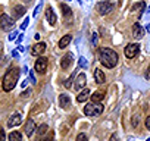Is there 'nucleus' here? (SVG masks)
I'll use <instances>...</instances> for the list:
<instances>
[{
  "label": "nucleus",
  "instance_id": "nucleus-20",
  "mask_svg": "<svg viewBox=\"0 0 150 141\" xmlns=\"http://www.w3.org/2000/svg\"><path fill=\"white\" fill-rule=\"evenodd\" d=\"M103 97H105V94H103L102 91H96V93L91 94V100H93L94 103H100V102L103 100Z\"/></svg>",
  "mask_w": 150,
  "mask_h": 141
},
{
  "label": "nucleus",
  "instance_id": "nucleus-46",
  "mask_svg": "<svg viewBox=\"0 0 150 141\" xmlns=\"http://www.w3.org/2000/svg\"><path fill=\"white\" fill-rule=\"evenodd\" d=\"M149 12H150V8H149Z\"/></svg>",
  "mask_w": 150,
  "mask_h": 141
},
{
  "label": "nucleus",
  "instance_id": "nucleus-15",
  "mask_svg": "<svg viewBox=\"0 0 150 141\" xmlns=\"http://www.w3.org/2000/svg\"><path fill=\"white\" fill-rule=\"evenodd\" d=\"M46 18H47V21H49L50 25H54L56 24V15H54V12H53V9L50 6L46 9Z\"/></svg>",
  "mask_w": 150,
  "mask_h": 141
},
{
  "label": "nucleus",
  "instance_id": "nucleus-9",
  "mask_svg": "<svg viewBox=\"0 0 150 141\" xmlns=\"http://www.w3.org/2000/svg\"><path fill=\"white\" fill-rule=\"evenodd\" d=\"M44 50H46V43L41 41V43H37L31 47V54L33 56H40L41 53H44Z\"/></svg>",
  "mask_w": 150,
  "mask_h": 141
},
{
  "label": "nucleus",
  "instance_id": "nucleus-37",
  "mask_svg": "<svg viewBox=\"0 0 150 141\" xmlns=\"http://www.w3.org/2000/svg\"><path fill=\"white\" fill-rule=\"evenodd\" d=\"M12 56H13V57H19V51H18V50H13V51H12Z\"/></svg>",
  "mask_w": 150,
  "mask_h": 141
},
{
  "label": "nucleus",
  "instance_id": "nucleus-45",
  "mask_svg": "<svg viewBox=\"0 0 150 141\" xmlns=\"http://www.w3.org/2000/svg\"><path fill=\"white\" fill-rule=\"evenodd\" d=\"M147 141H150V138H147Z\"/></svg>",
  "mask_w": 150,
  "mask_h": 141
},
{
  "label": "nucleus",
  "instance_id": "nucleus-11",
  "mask_svg": "<svg viewBox=\"0 0 150 141\" xmlns=\"http://www.w3.org/2000/svg\"><path fill=\"white\" fill-rule=\"evenodd\" d=\"M132 35H134L137 40H140V38L144 35V28H143L140 24H134V27H132Z\"/></svg>",
  "mask_w": 150,
  "mask_h": 141
},
{
  "label": "nucleus",
  "instance_id": "nucleus-3",
  "mask_svg": "<svg viewBox=\"0 0 150 141\" xmlns=\"http://www.w3.org/2000/svg\"><path fill=\"white\" fill-rule=\"evenodd\" d=\"M13 25H15V19H12V18H11L9 15H6V13L0 15V30L8 31V30L13 28Z\"/></svg>",
  "mask_w": 150,
  "mask_h": 141
},
{
  "label": "nucleus",
  "instance_id": "nucleus-44",
  "mask_svg": "<svg viewBox=\"0 0 150 141\" xmlns=\"http://www.w3.org/2000/svg\"><path fill=\"white\" fill-rule=\"evenodd\" d=\"M25 2H28V3H30V2H31V0H25Z\"/></svg>",
  "mask_w": 150,
  "mask_h": 141
},
{
  "label": "nucleus",
  "instance_id": "nucleus-26",
  "mask_svg": "<svg viewBox=\"0 0 150 141\" xmlns=\"http://www.w3.org/2000/svg\"><path fill=\"white\" fill-rule=\"evenodd\" d=\"M94 112H96V115H100L103 112V104L102 103H94Z\"/></svg>",
  "mask_w": 150,
  "mask_h": 141
},
{
  "label": "nucleus",
  "instance_id": "nucleus-39",
  "mask_svg": "<svg viewBox=\"0 0 150 141\" xmlns=\"http://www.w3.org/2000/svg\"><path fill=\"white\" fill-rule=\"evenodd\" d=\"M97 37H99V35L94 32V34H93V44H96V41H97Z\"/></svg>",
  "mask_w": 150,
  "mask_h": 141
},
{
  "label": "nucleus",
  "instance_id": "nucleus-13",
  "mask_svg": "<svg viewBox=\"0 0 150 141\" xmlns=\"http://www.w3.org/2000/svg\"><path fill=\"white\" fill-rule=\"evenodd\" d=\"M37 129V126H35V122L33 121V119H28V122H27V125H25V134L28 135V137H31L33 135V132Z\"/></svg>",
  "mask_w": 150,
  "mask_h": 141
},
{
  "label": "nucleus",
  "instance_id": "nucleus-31",
  "mask_svg": "<svg viewBox=\"0 0 150 141\" xmlns=\"http://www.w3.org/2000/svg\"><path fill=\"white\" fill-rule=\"evenodd\" d=\"M28 24H30V18H28V16H27V18H25V19H24V24H22V25H21V30H25V28H27V27H28Z\"/></svg>",
  "mask_w": 150,
  "mask_h": 141
},
{
  "label": "nucleus",
  "instance_id": "nucleus-16",
  "mask_svg": "<svg viewBox=\"0 0 150 141\" xmlns=\"http://www.w3.org/2000/svg\"><path fill=\"white\" fill-rule=\"evenodd\" d=\"M88 97H90V90H88V88H84V90L77 96V102H78V103H84V102H87Z\"/></svg>",
  "mask_w": 150,
  "mask_h": 141
},
{
  "label": "nucleus",
  "instance_id": "nucleus-27",
  "mask_svg": "<svg viewBox=\"0 0 150 141\" xmlns=\"http://www.w3.org/2000/svg\"><path fill=\"white\" fill-rule=\"evenodd\" d=\"M80 66L81 68H84V69H87V66H88V62H87V59L86 57H80Z\"/></svg>",
  "mask_w": 150,
  "mask_h": 141
},
{
  "label": "nucleus",
  "instance_id": "nucleus-34",
  "mask_svg": "<svg viewBox=\"0 0 150 141\" xmlns=\"http://www.w3.org/2000/svg\"><path fill=\"white\" fill-rule=\"evenodd\" d=\"M146 128H147V129H150V115L146 118Z\"/></svg>",
  "mask_w": 150,
  "mask_h": 141
},
{
  "label": "nucleus",
  "instance_id": "nucleus-35",
  "mask_svg": "<svg viewBox=\"0 0 150 141\" xmlns=\"http://www.w3.org/2000/svg\"><path fill=\"white\" fill-rule=\"evenodd\" d=\"M40 6H41V3L35 8V11H34V16H37V15H38V12H40Z\"/></svg>",
  "mask_w": 150,
  "mask_h": 141
},
{
  "label": "nucleus",
  "instance_id": "nucleus-19",
  "mask_svg": "<svg viewBox=\"0 0 150 141\" xmlns=\"http://www.w3.org/2000/svg\"><path fill=\"white\" fill-rule=\"evenodd\" d=\"M84 115L86 116H96V112H94V104H91V103H87V106L84 107Z\"/></svg>",
  "mask_w": 150,
  "mask_h": 141
},
{
  "label": "nucleus",
  "instance_id": "nucleus-36",
  "mask_svg": "<svg viewBox=\"0 0 150 141\" xmlns=\"http://www.w3.org/2000/svg\"><path fill=\"white\" fill-rule=\"evenodd\" d=\"M46 140H47V138H44L43 135H38V137L35 138V141H46Z\"/></svg>",
  "mask_w": 150,
  "mask_h": 141
},
{
  "label": "nucleus",
  "instance_id": "nucleus-1",
  "mask_svg": "<svg viewBox=\"0 0 150 141\" xmlns=\"http://www.w3.org/2000/svg\"><path fill=\"white\" fill-rule=\"evenodd\" d=\"M99 56H100V62L105 68H115L118 65V54L115 50L112 49H108V47H102L99 50Z\"/></svg>",
  "mask_w": 150,
  "mask_h": 141
},
{
  "label": "nucleus",
  "instance_id": "nucleus-7",
  "mask_svg": "<svg viewBox=\"0 0 150 141\" xmlns=\"http://www.w3.org/2000/svg\"><path fill=\"white\" fill-rule=\"evenodd\" d=\"M21 122H22L21 113H13V115L9 118V121H8V126H9V128H15V126L21 125Z\"/></svg>",
  "mask_w": 150,
  "mask_h": 141
},
{
  "label": "nucleus",
  "instance_id": "nucleus-32",
  "mask_svg": "<svg viewBox=\"0 0 150 141\" xmlns=\"http://www.w3.org/2000/svg\"><path fill=\"white\" fill-rule=\"evenodd\" d=\"M16 35H19V34H18V31H13V32L9 35V40H15V38H16Z\"/></svg>",
  "mask_w": 150,
  "mask_h": 141
},
{
  "label": "nucleus",
  "instance_id": "nucleus-41",
  "mask_svg": "<svg viewBox=\"0 0 150 141\" xmlns=\"http://www.w3.org/2000/svg\"><path fill=\"white\" fill-rule=\"evenodd\" d=\"M2 53H3V43H0V56H2Z\"/></svg>",
  "mask_w": 150,
  "mask_h": 141
},
{
  "label": "nucleus",
  "instance_id": "nucleus-12",
  "mask_svg": "<svg viewBox=\"0 0 150 141\" xmlns=\"http://www.w3.org/2000/svg\"><path fill=\"white\" fill-rule=\"evenodd\" d=\"M59 104H60L62 109H69V106H71V99H69V96H68V94H60V97H59Z\"/></svg>",
  "mask_w": 150,
  "mask_h": 141
},
{
  "label": "nucleus",
  "instance_id": "nucleus-30",
  "mask_svg": "<svg viewBox=\"0 0 150 141\" xmlns=\"http://www.w3.org/2000/svg\"><path fill=\"white\" fill-rule=\"evenodd\" d=\"M6 140V132L3 128H0V141H5Z\"/></svg>",
  "mask_w": 150,
  "mask_h": 141
},
{
  "label": "nucleus",
  "instance_id": "nucleus-24",
  "mask_svg": "<svg viewBox=\"0 0 150 141\" xmlns=\"http://www.w3.org/2000/svg\"><path fill=\"white\" fill-rule=\"evenodd\" d=\"M47 129H49V126H47L46 123H43V125H40V126L37 128V134H38V135H44V134L47 132Z\"/></svg>",
  "mask_w": 150,
  "mask_h": 141
},
{
  "label": "nucleus",
  "instance_id": "nucleus-6",
  "mask_svg": "<svg viewBox=\"0 0 150 141\" xmlns=\"http://www.w3.org/2000/svg\"><path fill=\"white\" fill-rule=\"evenodd\" d=\"M112 11H113V5L109 3V2H100V3L97 5V12H99L100 15H108V13L112 12Z\"/></svg>",
  "mask_w": 150,
  "mask_h": 141
},
{
  "label": "nucleus",
  "instance_id": "nucleus-2",
  "mask_svg": "<svg viewBox=\"0 0 150 141\" xmlns=\"http://www.w3.org/2000/svg\"><path fill=\"white\" fill-rule=\"evenodd\" d=\"M18 78H19V70L16 68H9L6 70V74L3 77V82H2V87L5 91H12L18 82Z\"/></svg>",
  "mask_w": 150,
  "mask_h": 141
},
{
  "label": "nucleus",
  "instance_id": "nucleus-22",
  "mask_svg": "<svg viewBox=\"0 0 150 141\" xmlns=\"http://www.w3.org/2000/svg\"><path fill=\"white\" fill-rule=\"evenodd\" d=\"M144 8H146V3H144V2H138V3H135V5L132 6L131 11H132V12H140V13H141V12H144Z\"/></svg>",
  "mask_w": 150,
  "mask_h": 141
},
{
  "label": "nucleus",
  "instance_id": "nucleus-21",
  "mask_svg": "<svg viewBox=\"0 0 150 141\" xmlns=\"http://www.w3.org/2000/svg\"><path fill=\"white\" fill-rule=\"evenodd\" d=\"M9 141H22V134L18 131H13L9 134Z\"/></svg>",
  "mask_w": 150,
  "mask_h": 141
},
{
  "label": "nucleus",
  "instance_id": "nucleus-38",
  "mask_svg": "<svg viewBox=\"0 0 150 141\" xmlns=\"http://www.w3.org/2000/svg\"><path fill=\"white\" fill-rule=\"evenodd\" d=\"M118 140V137H116V134H112V137L109 138V141H116Z\"/></svg>",
  "mask_w": 150,
  "mask_h": 141
},
{
  "label": "nucleus",
  "instance_id": "nucleus-28",
  "mask_svg": "<svg viewBox=\"0 0 150 141\" xmlns=\"http://www.w3.org/2000/svg\"><path fill=\"white\" fill-rule=\"evenodd\" d=\"M28 77H30V81H31V84H37V80H35L34 74H33V70H28Z\"/></svg>",
  "mask_w": 150,
  "mask_h": 141
},
{
  "label": "nucleus",
  "instance_id": "nucleus-43",
  "mask_svg": "<svg viewBox=\"0 0 150 141\" xmlns=\"http://www.w3.org/2000/svg\"><path fill=\"white\" fill-rule=\"evenodd\" d=\"M46 141H54V140H53V135H52V137H50V138H47V140H46Z\"/></svg>",
  "mask_w": 150,
  "mask_h": 141
},
{
  "label": "nucleus",
  "instance_id": "nucleus-23",
  "mask_svg": "<svg viewBox=\"0 0 150 141\" xmlns=\"http://www.w3.org/2000/svg\"><path fill=\"white\" fill-rule=\"evenodd\" d=\"M60 8H62V13L65 15V16H71V13H72V11H71V8L68 6V5H60Z\"/></svg>",
  "mask_w": 150,
  "mask_h": 141
},
{
  "label": "nucleus",
  "instance_id": "nucleus-10",
  "mask_svg": "<svg viewBox=\"0 0 150 141\" xmlns=\"http://www.w3.org/2000/svg\"><path fill=\"white\" fill-rule=\"evenodd\" d=\"M72 62H74V54H72V53H66V54L62 57V62H60L62 69H68V68L72 65Z\"/></svg>",
  "mask_w": 150,
  "mask_h": 141
},
{
  "label": "nucleus",
  "instance_id": "nucleus-25",
  "mask_svg": "<svg viewBox=\"0 0 150 141\" xmlns=\"http://www.w3.org/2000/svg\"><path fill=\"white\" fill-rule=\"evenodd\" d=\"M74 80H75V74H72V75H71V77H69V78L65 81V87H66V88H71V87H72V82H74Z\"/></svg>",
  "mask_w": 150,
  "mask_h": 141
},
{
  "label": "nucleus",
  "instance_id": "nucleus-4",
  "mask_svg": "<svg viewBox=\"0 0 150 141\" xmlns=\"http://www.w3.org/2000/svg\"><path fill=\"white\" fill-rule=\"evenodd\" d=\"M47 57H44V56H40L37 60H35V63H34V69L37 70L38 74H44L46 70H47Z\"/></svg>",
  "mask_w": 150,
  "mask_h": 141
},
{
  "label": "nucleus",
  "instance_id": "nucleus-8",
  "mask_svg": "<svg viewBox=\"0 0 150 141\" xmlns=\"http://www.w3.org/2000/svg\"><path fill=\"white\" fill-rule=\"evenodd\" d=\"M86 82H87V77H86V74H80L78 77H77V80H75V90L77 91H80V90H83L84 88V85H86Z\"/></svg>",
  "mask_w": 150,
  "mask_h": 141
},
{
  "label": "nucleus",
  "instance_id": "nucleus-14",
  "mask_svg": "<svg viewBox=\"0 0 150 141\" xmlns=\"http://www.w3.org/2000/svg\"><path fill=\"white\" fill-rule=\"evenodd\" d=\"M94 80H96L97 84H105V81H106V77L103 74V70H100L99 68L94 70Z\"/></svg>",
  "mask_w": 150,
  "mask_h": 141
},
{
  "label": "nucleus",
  "instance_id": "nucleus-29",
  "mask_svg": "<svg viewBox=\"0 0 150 141\" xmlns=\"http://www.w3.org/2000/svg\"><path fill=\"white\" fill-rule=\"evenodd\" d=\"M77 141H87V135H86L84 132L78 134V137H77Z\"/></svg>",
  "mask_w": 150,
  "mask_h": 141
},
{
  "label": "nucleus",
  "instance_id": "nucleus-40",
  "mask_svg": "<svg viewBox=\"0 0 150 141\" xmlns=\"http://www.w3.org/2000/svg\"><path fill=\"white\" fill-rule=\"evenodd\" d=\"M30 94H31V90H30V88H28V91H24V93H22L24 97H27V96H30Z\"/></svg>",
  "mask_w": 150,
  "mask_h": 141
},
{
  "label": "nucleus",
  "instance_id": "nucleus-33",
  "mask_svg": "<svg viewBox=\"0 0 150 141\" xmlns=\"http://www.w3.org/2000/svg\"><path fill=\"white\" fill-rule=\"evenodd\" d=\"M144 77H146V80H150V65H149V68H147V70H146Z\"/></svg>",
  "mask_w": 150,
  "mask_h": 141
},
{
  "label": "nucleus",
  "instance_id": "nucleus-42",
  "mask_svg": "<svg viewBox=\"0 0 150 141\" xmlns=\"http://www.w3.org/2000/svg\"><path fill=\"white\" fill-rule=\"evenodd\" d=\"M27 84H28V80H25V81H24L21 85H22V87H27Z\"/></svg>",
  "mask_w": 150,
  "mask_h": 141
},
{
  "label": "nucleus",
  "instance_id": "nucleus-17",
  "mask_svg": "<svg viewBox=\"0 0 150 141\" xmlns=\"http://www.w3.org/2000/svg\"><path fill=\"white\" fill-rule=\"evenodd\" d=\"M72 41V35L71 34H68V35H63L60 40H59V47L60 49H65V47H68V44Z\"/></svg>",
  "mask_w": 150,
  "mask_h": 141
},
{
  "label": "nucleus",
  "instance_id": "nucleus-18",
  "mask_svg": "<svg viewBox=\"0 0 150 141\" xmlns=\"http://www.w3.org/2000/svg\"><path fill=\"white\" fill-rule=\"evenodd\" d=\"M13 15H15V19H19L21 16H24V15H25V8H24V6H21V5L15 6V9H13Z\"/></svg>",
  "mask_w": 150,
  "mask_h": 141
},
{
  "label": "nucleus",
  "instance_id": "nucleus-5",
  "mask_svg": "<svg viewBox=\"0 0 150 141\" xmlns=\"http://www.w3.org/2000/svg\"><path fill=\"white\" fill-rule=\"evenodd\" d=\"M138 51H140V44H137V43H134V44H128V46L125 47V56H127L128 59L135 57V56L138 54Z\"/></svg>",
  "mask_w": 150,
  "mask_h": 141
}]
</instances>
